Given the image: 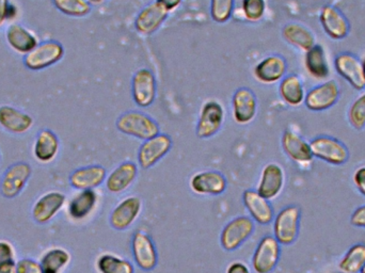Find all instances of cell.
Returning <instances> with one entry per match:
<instances>
[{
	"instance_id": "4316f807",
	"label": "cell",
	"mask_w": 365,
	"mask_h": 273,
	"mask_svg": "<svg viewBox=\"0 0 365 273\" xmlns=\"http://www.w3.org/2000/svg\"><path fill=\"white\" fill-rule=\"evenodd\" d=\"M283 40L287 44L293 46L298 51L307 53L309 49L312 48L317 44V38H315L313 32L306 26L299 23H289L283 26L282 31Z\"/></svg>"
},
{
	"instance_id": "b9f144b4",
	"label": "cell",
	"mask_w": 365,
	"mask_h": 273,
	"mask_svg": "<svg viewBox=\"0 0 365 273\" xmlns=\"http://www.w3.org/2000/svg\"><path fill=\"white\" fill-rule=\"evenodd\" d=\"M16 273H43L40 263L30 259H19L16 264Z\"/></svg>"
},
{
	"instance_id": "d4e9b609",
	"label": "cell",
	"mask_w": 365,
	"mask_h": 273,
	"mask_svg": "<svg viewBox=\"0 0 365 273\" xmlns=\"http://www.w3.org/2000/svg\"><path fill=\"white\" fill-rule=\"evenodd\" d=\"M107 170L102 165L79 168L70 175V185L76 190L96 189L106 180Z\"/></svg>"
},
{
	"instance_id": "7402d4cb",
	"label": "cell",
	"mask_w": 365,
	"mask_h": 273,
	"mask_svg": "<svg viewBox=\"0 0 365 273\" xmlns=\"http://www.w3.org/2000/svg\"><path fill=\"white\" fill-rule=\"evenodd\" d=\"M66 201V195L59 191L45 193L34 203L32 218L38 225H46L62 210Z\"/></svg>"
},
{
	"instance_id": "3957f363",
	"label": "cell",
	"mask_w": 365,
	"mask_h": 273,
	"mask_svg": "<svg viewBox=\"0 0 365 273\" xmlns=\"http://www.w3.org/2000/svg\"><path fill=\"white\" fill-rule=\"evenodd\" d=\"M255 230V221L250 217L240 216L232 219L221 231V247L229 252L237 250L253 235Z\"/></svg>"
},
{
	"instance_id": "ab89813d",
	"label": "cell",
	"mask_w": 365,
	"mask_h": 273,
	"mask_svg": "<svg viewBox=\"0 0 365 273\" xmlns=\"http://www.w3.org/2000/svg\"><path fill=\"white\" fill-rule=\"evenodd\" d=\"M17 14V8L11 4L10 0H0V28L6 21L14 19Z\"/></svg>"
},
{
	"instance_id": "f1b7e54d",
	"label": "cell",
	"mask_w": 365,
	"mask_h": 273,
	"mask_svg": "<svg viewBox=\"0 0 365 273\" xmlns=\"http://www.w3.org/2000/svg\"><path fill=\"white\" fill-rule=\"evenodd\" d=\"M98 201V195L94 189L79 191L68 203V216L73 220H83L96 210Z\"/></svg>"
},
{
	"instance_id": "ee69618b",
	"label": "cell",
	"mask_w": 365,
	"mask_h": 273,
	"mask_svg": "<svg viewBox=\"0 0 365 273\" xmlns=\"http://www.w3.org/2000/svg\"><path fill=\"white\" fill-rule=\"evenodd\" d=\"M351 225L360 229H365V205L360 206L351 214Z\"/></svg>"
},
{
	"instance_id": "5bb4252c",
	"label": "cell",
	"mask_w": 365,
	"mask_h": 273,
	"mask_svg": "<svg viewBox=\"0 0 365 273\" xmlns=\"http://www.w3.org/2000/svg\"><path fill=\"white\" fill-rule=\"evenodd\" d=\"M287 72V62L283 56L274 55L263 58L253 68V76L263 85H274L280 83Z\"/></svg>"
},
{
	"instance_id": "8fae6325",
	"label": "cell",
	"mask_w": 365,
	"mask_h": 273,
	"mask_svg": "<svg viewBox=\"0 0 365 273\" xmlns=\"http://www.w3.org/2000/svg\"><path fill=\"white\" fill-rule=\"evenodd\" d=\"M132 252L135 263L143 272H152L158 263V253L151 236L137 231L133 236Z\"/></svg>"
},
{
	"instance_id": "7a4b0ae2",
	"label": "cell",
	"mask_w": 365,
	"mask_h": 273,
	"mask_svg": "<svg viewBox=\"0 0 365 273\" xmlns=\"http://www.w3.org/2000/svg\"><path fill=\"white\" fill-rule=\"evenodd\" d=\"M302 210L298 206L291 205L283 208L274 217V237L281 246H291L299 236Z\"/></svg>"
},
{
	"instance_id": "4dcf8cb0",
	"label": "cell",
	"mask_w": 365,
	"mask_h": 273,
	"mask_svg": "<svg viewBox=\"0 0 365 273\" xmlns=\"http://www.w3.org/2000/svg\"><path fill=\"white\" fill-rule=\"evenodd\" d=\"M306 94L304 83L297 75H287L279 83V96L289 106H300L304 103Z\"/></svg>"
},
{
	"instance_id": "52a82bcc",
	"label": "cell",
	"mask_w": 365,
	"mask_h": 273,
	"mask_svg": "<svg viewBox=\"0 0 365 273\" xmlns=\"http://www.w3.org/2000/svg\"><path fill=\"white\" fill-rule=\"evenodd\" d=\"M133 101L140 108L152 106L158 98V81L149 68H139L132 77Z\"/></svg>"
},
{
	"instance_id": "7dc6e473",
	"label": "cell",
	"mask_w": 365,
	"mask_h": 273,
	"mask_svg": "<svg viewBox=\"0 0 365 273\" xmlns=\"http://www.w3.org/2000/svg\"><path fill=\"white\" fill-rule=\"evenodd\" d=\"M15 264H6V265L0 266V273H16Z\"/></svg>"
},
{
	"instance_id": "8992f818",
	"label": "cell",
	"mask_w": 365,
	"mask_h": 273,
	"mask_svg": "<svg viewBox=\"0 0 365 273\" xmlns=\"http://www.w3.org/2000/svg\"><path fill=\"white\" fill-rule=\"evenodd\" d=\"M225 113L222 105L210 100L202 105L195 126V135L199 139H210L218 134L225 123Z\"/></svg>"
},
{
	"instance_id": "6da1fadb",
	"label": "cell",
	"mask_w": 365,
	"mask_h": 273,
	"mask_svg": "<svg viewBox=\"0 0 365 273\" xmlns=\"http://www.w3.org/2000/svg\"><path fill=\"white\" fill-rule=\"evenodd\" d=\"M115 128L122 134L145 141L160 134V124L141 111L130 110L118 118Z\"/></svg>"
},
{
	"instance_id": "c3c4849f",
	"label": "cell",
	"mask_w": 365,
	"mask_h": 273,
	"mask_svg": "<svg viewBox=\"0 0 365 273\" xmlns=\"http://www.w3.org/2000/svg\"><path fill=\"white\" fill-rule=\"evenodd\" d=\"M88 2H89L90 4H101L103 1H105V0H87Z\"/></svg>"
},
{
	"instance_id": "ba28073f",
	"label": "cell",
	"mask_w": 365,
	"mask_h": 273,
	"mask_svg": "<svg viewBox=\"0 0 365 273\" xmlns=\"http://www.w3.org/2000/svg\"><path fill=\"white\" fill-rule=\"evenodd\" d=\"M281 257V244L274 236H265L259 240L252 255L251 265L255 273H272L276 269Z\"/></svg>"
},
{
	"instance_id": "44dd1931",
	"label": "cell",
	"mask_w": 365,
	"mask_h": 273,
	"mask_svg": "<svg viewBox=\"0 0 365 273\" xmlns=\"http://www.w3.org/2000/svg\"><path fill=\"white\" fill-rule=\"evenodd\" d=\"M242 202L248 210L250 218L259 225H268L274 221V210L270 201L262 197L257 190L244 191Z\"/></svg>"
},
{
	"instance_id": "484cf974",
	"label": "cell",
	"mask_w": 365,
	"mask_h": 273,
	"mask_svg": "<svg viewBox=\"0 0 365 273\" xmlns=\"http://www.w3.org/2000/svg\"><path fill=\"white\" fill-rule=\"evenodd\" d=\"M32 125L34 119L31 115L8 105L0 106V126L6 132L16 135L25 134Z\"/></svg>"
},
{
	"instance_id": "74e56055",
	"label": "cell",
	"mask_w": 365,
	"mask_h": 273,
	"mask_svg": "<svg viewBox=\"0 0 365 273\" xmlns=\"http://www.w3.org/2000/svg\"><path fill=\"white\" fill-rule=\"evenodd\" d=\"M266 0H242V13L245 19L251 23H257L265 16Z\"/></svg>"
},
{
	"instance_id": "cb8c5ba5",
	"label": "cell",
	"mask_w": 365,
	"mask_h": 273,
	"mask_svg": "<svg viewBox=\"0 0 365 273\" xmlns=\"http://www.w3.org/2000/svg\"><path fill=\"white\" fill-rule=\"evenodd\" d=\"M138 165L133 161H124L120 163L110 172L105 180L107 190L115 195L123 192L134 184L138 176Z\"/></svg>"
},
{
	"instance_id": "1f68e13d",
	"label": "cell",
	"mask_w": 365,
	"mask_h": 273,
	"mask_svg": "<svg viewBox=\"0 0 365 273\" xmlns=\"http://www.w3.org/2000/svg\"><path fill=\"white\" fill-rule=\"evenodd\" d=\"M307 72L317 81H324L329 77L330 68L325 49L322 45L315 44L304 56Z\"/></svg>"
},
{
	"instance_id": "d6986e66",
	"label": "cell",
	"mask_w": 365,
	"mask_h": 273,
	"mask_svg": "<svg viewBox=\"0 0 365 273\" xmlns=\"http://www.w3.org/2000/svg\"><path fill=\"white\" fill-rule=\"evenodd\" d=\"M169 13L154 1L141 9L135 19V29L143 36H152L160 29L168 19Z\"/></svg>"
},
{
	"instance_id": "9a60e30c",
	"label": "cell",
	"mask_w": 365,
	"mask_h": 273,
	"mask_svg": "<svg viewBox=\"0 0 365 273\" xmlns=\"http://www.w3.org/2000/svg\"><path fill=\"white\" fill-rule=\"evenodd\" d=\"M189 186L195 195L217 197L227 190V180L220 172L208 170L193 174Z\"/></svg>"
},
{
	"instance_id": "bcb514c9",
	"label": "cell",
	"mask_w": 365,
	"mask_h": 273,
	"mask_svg": "<svg viewBox=\"0 0 365 273\" xmlns=\"http://www.w3.org/2000/svg\"><path fill=\"white\" fill-rule=\"evenodd\" d=\"M167 12L171 13L181 6L182 0H155Z\"/></svg>"
},
{
	"instance_id": "836d02e7",
	"label": "cell",
	"mask_w": 365,
	"mask_h": 273,
	"mask_svg": "<svg viewBox=\"0 0 365 273\" xmlns=\"http://www.w3.org/2000/svg\"><path fill=\"white\" fill-rule=\"evenodd\" d=\"M365 265V244H354L339 264L342 273H360Z\"/></svg>"
},
{
	"instance_id": "ffe728a7",
	"label": "cell",
	"mask_w": 365,
	"mask_h": 273,
	"mask_svg": "<svg viewBox=\"0 0 365 273\" xmlns=\"http://www.w3.org/2000/svg\"><path fill=\"white\" fill-rule=\"evenodd\" d=\"M336 73L358 91L365 89V81L362 63L359 58L353 53H342L334 59Z\"/></svg>"
},
{
	"instance_id": "60d3db41",
	"label": "cell",
	"mask_w": 365,
	"mask_h": 273,
	"mask_svg": "<svg viewBox=\"0 0 365 273\" xmlns=\"http://www.w3.org/2000/svg\"><path fill=\"white\" fill-rule=\"evenodd\" d=\"M6 264H15V251L10 242L0 240V266Z\"/></svg>"
},
{
	"instance_id": "5b68a950",
	"label": "cell",
	"mask_w": 365,
	"mask_h": 273,
	"mask_svg": "<svg viewBox=\"0 0 365 273\" xmlns=\"http://www.w3.org/2000/svg\"><path fill=\"white\" fill-rule=\"evenodd\" d=\"M313 157L332 165H342L349 159V150L340 140L330 136H319L310 142Z\"/></svg>"
},
{
	"instance_id": "ac0fdd59",
	"label": "cell",
	"mask_w": 365,
	"mask_h": 273,
	"mask_svg": "<svg viewBox=\"0 0 365 273\" xmlns=\"http://www.w3.org/2000/svg\"><path fill=\"white\" fill-rule=\"evenodd\" d=\"M319 21L324 31L332 40H343L351 31V24L344 13L332 4L322 8Z\"/></svg>"
},
{
	"instance_id": "681fc988",
	"label": "cell",
	"mask_w": 365,
	"mask_h": 273,
	"mask_svg": "<svg viewBox=\"0 0 365 273\" xmlns=\"http://www.w3.org/2000/svg\"><path fill=\"white\" fill-rule=\"evenodd\" d=\"M362 63V71H364V81H365V57L364 59L361 61Z\"/></svg>"
},
{
	"instance_id": "83f0119b",
	"label": "cell",
	"mask_w": 365,
	"mask_h": 273,
	"mask_svg": "<svg viewBox=\"0 0 365 273\" xmlns=\"http://www.w3.org/2000/svg\"><path fill=\"white\" fill-rule=\"evenodd\" d=\"M6 40L13 51L25 56L38 44V38L30 30L16 23L6 28Z\"/></svg>"
},
{
	"instance_id": "2e32d148",
	"label": "cell",
	"mask_w": 365,
	"mask_h": 273,
	"mask_svg": "<svg viewBox=\"0 0 365 273\" xmlns=\"http://www.w3.org/2000/svg\"><path fill=\"white\" fill-rule=\"evenodd\" d=\"M143 201L138 197H128L122 200L111 212L109 222L115 231L130 229L140 216Z\"/></svg>"
},
{
	"instance_id": "9c48e42d",
	"label": "cell",
	"mask_w": 365,
	"mask_h": 273,
	"mask_svg": "<svg viewBox=\"0 0 365 273\" xmlns=\"http://www.w3.org/2000/svg\"><path fill=\"white\" fill-rule=\"evenodd\" d=\"M341 90L334 79L312 88L306 94L304 104L310 111L322 113L334 107L340 100Z\"/></svg>"
},
{
	"instance_id": "30bf717a",
	"label": "cell",
	"mask_w": 365,
	"mask_h": 273,
	"mask_svg": "<svg viewBox=\"0 0 365 273\" xmlns=\"http://www.w3.org/2000/svg\"><path fill=\"white\" fill-rule=\"evenodd\" d=\"M173 146V138L167 134H158V136L145 140L138 150V165L145 170L154 167L169 154Z\"/></svg>"
},
{
	"instance_id": "8d00e7d4",
	"label": "cell",
	"mask_w": 365,
	"mask_h": 273,
	"mask_svg": "<svg viewBox=\"0 0 365 273\" xmlns=\"http://www.w3.org/2000/svg\"><path fill=\"white\" fill-rule=\"evenodd\" d=\"M235 11V0H210V14L217 24H225L231 19Z\"/></svg>"
},
{
	"instance_id": "4fadbf2b",
	"label": "cell",
	"mask_w": 365,
	"mask_h": 273,
	"mask_svg": "<svg viewBox=\"0 0 365 273\" xmlns=\"http://www.w3.org/2000/svg\"><path fill=\"white\" fill-rule=\"evenodd\" d=\"M257 96L249 88L242 87L236 90L232 96V113L233 119L240 125L250 124L257 115Z\"/></svg>"
},
{
	"instance_id": "e0dca14e",
	"label": "cell",
	"mask_w": 365,
	"mask_h": 273,
	"mask_svg": "<svg viewBox=\"0 0 365 273\" xmlns=\"http://www.w3.org/2000/svg\"><path fill=\"white\" fill-rule=\"evenodd\" d=\"M284 185V170L278 163H270L262 170L257 191L262 197L272 201L281 195Z\"/></svg>"
},
{
	"instance_id": "7c38bea8",
	"label": "cell",
	"mask_w": 365,
	"mask_h": 273,
	"mask_svg": "<svg viewBox=\"0 0 365 273\" xmlns=\"http://www.w3.org/2000/svg\"><path fill=\"white\" fill-rule=\"evenodd\" d=\"M31 167L27 163H16L6 169L0 180V193L6 199H14L25 188L31 176Z\"/></svg>"
},
{
	"instance_id": "e575fe53",
	"label": "cell",
	"mask_w": 365,
	"mask_h": 273,
	"mask_svg": "<svg viewBox=\"0 0 365 273\" xmlns=\"http://www.w3.org/2000/svg\"><path fill=\"white\" fill-rule=\"evenodd\" d=\"M100 273H135L134 265L128 259L113 254H103L96 261Z\"/></svg>"
},
{
	"instance_id": "d590c367",
	"label": "cell",
	"mask_w": 365,
	"mask_h": 273,
	"mask_svg": "<svg viewBox=\"0 0 365 273\" xmlns=\"http://www.w3.org/2000/svg\"><path fill=\"white\" fill-rule=\"evenodd\" d=\"M53 4L59 12L70 17H85L92 11L87 0H53Z\"/></svg>"
},
{
	"instance_id": "d6a6232c",
	"label": "cell",
	"mask_w": 365,
	"mask_h": 273,
	"mask_svg": "<svg viewBox=\"0 0 365 273\" xmlns=\"http://www.w3.org/2000/svg\"><path fill=\"white\" fill-rule=\"evenodd\" d=\"M71 254L61 248H53L47 251L40 261L43 273H61L70 264Z\"/></svg>"
},
{
	"instance_id": "277c9868",
	"label": "cell",
	"mask_w": 365,
	"mask_h": 273,
	"mask_svg": "<svg viewBox=\"0 0 365 273\" xmlns=\"http://www.w3.org/2000/svg\"><path fill=\"white\" fill-rule=\"evenodd\" d=\"M64 47L58 41L38 43L24 58V64L30 71H42L58 63L63 58Z\"/></svg>"
},
{
	"instance_id": "f35d334b",
	"label": "cell",
	"mask_w": 365,
	"mask_h": 273,
	"mask_svg": "<svg viewBox=\"0 0 365 273\" xmlns=\"http://www.w3.org/2000/svg\"><path fill=\"white\" fill-rule=\"evenodd\" d=\"M349 121L356 130L365 128V93L351 104L349 110Z\"/></svg>"
},
{
	"instance_id": "f907efd6",
	"label": "cell",
	"mask_w": 365,
	"mask_h": 273,
	"mask_svg": "<svg viewBox=\"0 0 365 273\" xmlns=\"http://www.w3.org/2000/svg\"><path fill=\"white\" fill-rule=\"evenodd\" d=\"M360 273H365V265H364V267L362 268V270H361V272H360Z\"/></svg>"
},
{
	"instance_id": "f6af8a7d",
	"label": "cell",
	"mask_w": 365,
	"mask_h": 273,
	"mask_svg": "<svg viewBox=\"0 0 365 273\" xmlns=\"http://www.w3.org/2000/svg\"><path fill=\"white\" fill-rule=\"evenodd\" d=\"M225 273H251L248 266L242 262H233L227 266Z\"/></svg>"
},
{
	"instance_id": "7bdbcfd3",
	"label": "cell",
	"mask_w": 365,
	"mask_h": 273,
	"mask_svg": "<svg viewBox=\"0 0 365 273\" xmlns=\"http://www.w3.org/2000/svg\"><path fill=\"white\" fill-rule=\"evenodd\" d=\"M354 184L357 187L358 191L365 197V165L358 168L353 176Z\"/></svg>"
},
{
	"instance_id": "f546056e",
	"label": "cell",
	"mask_w": 365,
	"mask_h": 273,
	"mask_svg": "<svg viewBox=\"0 0 365 273\" xmlns=\"http://www.w3.org/2000/svg\"><path fill=\"white\" fill-rule=\"evenodd\" d=\"M59 138L49 130H43L38 133L34 145V155L36 160L42 163L53 161L59 152Z\"/></svg>"
},
{
	"instance_id": "603a6c76",
	"label": "cell",
	"mask_w": 365,
	"mask_h": 273,
	"mask_svg": "<svg viewBox=\"0 0 365 273\" xmlns=\"http://www.w3.org/2000/svg\"><path fill=\"white\" fill-rule=\"evenodd\" d=\"M281 146L285 155L297 165H308L314 158L310 143L293 130H285L283 133Z\"/></svg>"
}]
</instances>
